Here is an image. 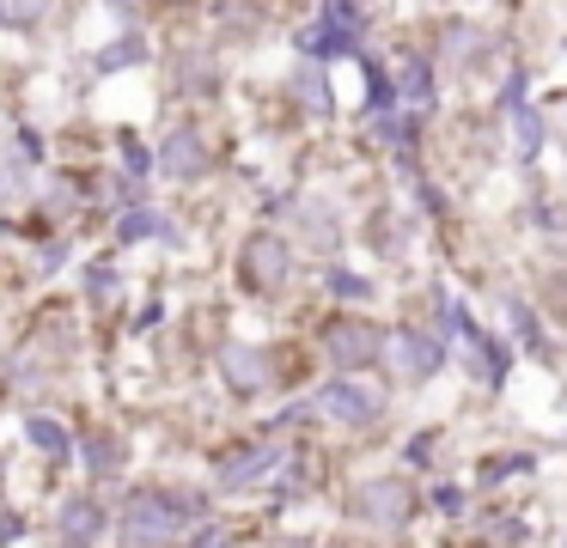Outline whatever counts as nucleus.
<instances>
[{
    "instance_id": "obj_8",
    "label": "nucleus",
    "mask_w": 567,
    "mask_h": 548,
    "mask_svg": "<svg viewBox=\"0 0 567 548\" xmlns=\"http://www.w3.org/2000/svg\"><path fill=\"white\" fill-rule=\"evenodd\" d=\"M396 360H403V372H433V365H440V348H433L427 335H403L396 341Z\"/></svg>"
},
{
    "instance_id": "obj_9",
    "label": "nucleus",
    "mask_w": 567,
    "mask_h": 548,
    "mask_svg": "<svg viewBox=\"0 0 567 548\" xmlns=\"http://www.w3.org/2000/svg\"><path fill=\"white\" fill-rule=\"evenodd\" d=\"M269 463H275V451H262V457H233L220 482L226 487H250V482H262V475H269Z\"/></svg>"
},
{
    "instance_id": "obj_1",
    "label": "nucleus",
    "mask_w": 567,
    "mask_h": 548,
    "mask_svg": "<svg viewBox=\"0 0 567 548\" xmlns=\"http://www.w3.org/2000/svg\"><path fill=\"white\" fill-rule=\"evenodd\" d=\"M409 511H415V487L396 482V475L354 487V518H367L372 530H396V524H409Z\"/></svg>"
},
{
    "instance_id": "obj_5",
    "label": "nucleus",
    "mask_w": 567,
    "mask_h": 548,
    "mask_svg": "<svg viewBox=\"0 0 567 548\" xmlns=\"http://www.w3.org/2000/svg\"><path fill=\"white\" fill-rule=\"evenodd\" d=\"M245 275H250V287H281L287 280V244L281 238H250L245 244Z\"/></svg>"
},
{
    "instance_id": "obj_3",
    "label": "nucleus",
    "mask_w": 567,
    "mask_h": 548,
    "mask_svg": "<svg viewBox=\"0 0 567 548\" xmlns=\"http://www.w3.org/2000/svg\"><path fill=\"white\" fill-rule=\"evenodd\" d=\"M384 335L372 323H336L330 329V360L342 365V372H367L372 360H379Z\"/></svg>"
},
{
    "instance_id": "obj_10",
    "label": "nucleus",
    "mask_w": 567,
    "mask_h": 548,
    "mask_svg": "<svg viewBox=\"0 0 567 548\" xmlns=\"http://www.w3.org/2000/svg\"><path fill=\"white\" fill-rule=\"evenodd\" d=\"M549 299H555V304H567V268H561V280H549Z\"/></svg>"
},
{
    "instance_id": "obj_2",
    "label": "nucleus",
    "mask_w": 567,
    "mask_h": 548,
    "mask_svg": "<svg viewBox=\"0 0 567 548\" xmlns=\"http://www.w3.org/2000/svg\"><path fill=\"white\" fill-rule=\"evenodd\" d=\"M177 506L159 494H135L123 511V536H135V542H165V536H177Z\"/></svg>"
},
{
    "instance_id": "obj_7",
    "label": "nucleus",
    "mask_w": 567,
    "mask_h": 548,
    "mask_svg": "<svg viewBox=\"0 0 567 548\" xmlns=\"http://www.w3.org/2000/svg\"><path fill=\"white\" fill-rule=\"evenodd\" d=\"M226 372H233L238 390H262V384H269V360L250 353V348H226Z\"/></svg>"
},
{
    "instance_id": "obj_4",
    "label": "nucleus",
    "mask_w": 567,
    "mask_h": 548,
    "mask_svg": "<svg viewBox=\"0 0 567 548\" xmlns=\"http://www.w3.org/2000/svg\"><path fill=\"white\" fill-rule=\"evenodd\" d=\"M318 409L336 414V421H354L360 426V421H372V414L384 409V396H379V390H367V384H330L318 396Z\"/></svg>"
},
{
    "instance_id": "obj_6",
    "label": "nucleus",
    "mask_w": 567,
    "mask_h": 548,
    "mask_svg": "<svg viewBox=\"0 0 567 548\" xmlns=\"http://www.w3.org/2000/svg\"><path fill=\"white\" fill-rule=\"evenodd\" d=\"M208 170V146H202L196 128H177L165 141V177H202Z\"/></svg>"
}]
</instances>
